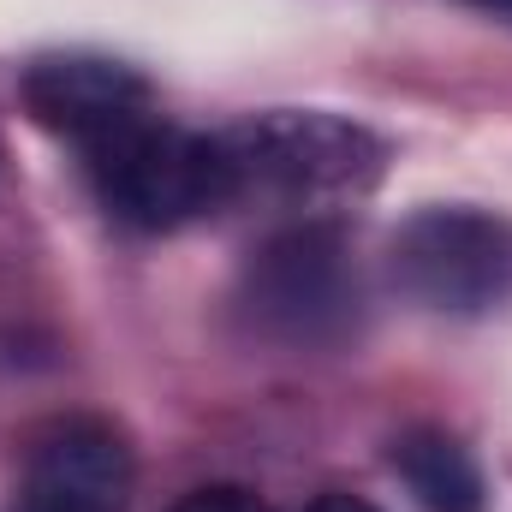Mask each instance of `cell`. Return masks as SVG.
I'll return each instance as SVG.
<instances>
[{
	"label": "cell",
	"instance_id": "1",
	"mask_svg": "<svg viewBox=\"0 0 512 512\" xmlns=\"http://www.w3.org/2000/svg\"><path fill=\"white\" fill-rule=\"evenodd\" d=\"M245 328L286 352H334L364 322V280L346 251L340 227L298 221L274 239H262L233 292Z\"/></svg>",
	"mask_w": 512,
	"mask_h": 512
},
{
	"label": "cell",
	"instance_id": "2",
	"mask_svg": "<svg viewBox=\"0 0 512 512\" xmlns=\"http://www.w3.org/2000/svg\"><path fill=\"white\" fill-rule=\"evenodd\" d=\"M233 203L268 197V203H346L364 197L387 167V143L358 120L316 114V108H274L239 126L215 131Z\"/></svg>",
	"mask_w": 512,
	"mask_h": 512
},
{
	"label": "cell",
	"instance_id": "3",
	"mask_svg": "<svg viewBox=\"0 0 512 512\" xmlns=\"http://www.w3.org/2000/svg\"><path fill=\"white\" fill-rule=\"evenodd\" d=\"M84 161L102 209L137 233H173L233 203V179L215 131H185L161 114L108 131L102 143L84 149Z\"/></svg>",
	"mask_w": 512,
	"mask_h": 512
},
{
	"label": "cell",
	"instance_id": "4",
	"mask_svg": "<svg viewBox=\"0 0 512 512\" xmlns=\"http://www.w3.org/2000/svg\"><path fill=\"white\" fill-rule=\"evenodd\" d=\"M387 262L411 304L441 316H483L512 298V221L471 203H435L393 233Z\"/></svg>",
	"mask_w": 512,
	"mask_h": 512
},
{
	"label": "cell",
	"instance_id": "5",
	"mask_svg": "<svg viewBox=\"0 0 512 512\" xmlns=\"http://www.w3.org/2000/svg\"><path fill=\"white\" fill-rule=\"evenodd\" d=\"M131 489L137 459L108 417H54L24 447L18 512H126Z\"/></svg>",
	"mask_w": 512,
	"mask_h": 512
},
{
	"label": "cell",
	"instance_id": "6",
	"mask_svg": "<svg viewBox=\"0 0 512 512\" xmlns=\"http://www.w3.org/2000/svg\"><path fill=\"white\" fill-rule=\"evenodd\" d=\"M18 90H24V108L36 126L54 131V137H72L78 149L155 114L143 72H131L108 54H42L24 66Z\"/></svg>",
	"mask_w": 512,
	"mask_h": 512
},
{
	"label": "cell",
	"instance_id": "7",
	"mask_svg": "<svg viewBox=\"0 0 512 512\" xmlns=\"http://www.w3.org/2000/svg\"><path fill=\"white\" fill-rule=\"evenodd\" d=\"M393 471L405 477L423 512H489V483H483L477 453L435 423L405 429L393 441Z\"/></svg>",
	"mask_w": 512,
	"mask_h": 512
},
{
	"label": "cell",
	"instance_id": "8",
	"mask_svg": "<svg viewBox=\"0 0 512 512\" xmlns=\"http://www.w3.org/2000/svg\"><path fill=\"white\" fill-rule=\"evenodd\" d=\"M167 512H268V507L256 495H245V489H197V495H185Z\"/></svg>",
	"mask_w": 512,
	"mask_h": 512
},
{
	"label": "cell",
	"instance_id": "9",
	"mask_svg": "<svg viewBox=\"0 0 512 512\" xmlns=\"http://www.w3.org/2000/svg\"><path fill=\"white\" fill-rule=\"evenodd\" d=\"M304 512H382V507H370L364 495H316Z\"/></svg>",
	"mask_w": 512,
	"mask_h": 512
},
{
	"label": "cell",
	"instance_id": "10",
	"mask_svg": "<svg viewBox=\"0 0 512 512\" xmlns=\"http://www.w3.org/2000/svg\"><path fill=\"white\" fill-rule=\"evenodd\" d=\"M471 6H483V12H495V18H507L512 24V0H471Z\"/></svg>",
	"mask_w": 512,
	"mask_h": 512
}]
</instances>
